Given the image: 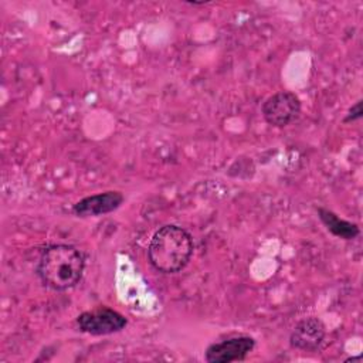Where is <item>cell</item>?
<instances>
[{
  "label": "cell",
  "instance_id": "cell-3",
  "mask_svg": "<svg viewBox=\"0 0 363 363\" xmlns=\"http://www.w3.org/2000/svg\"><path fill=\"white\" fill-rule=\"evenodd\" d=\"M264 121L274 128H285L301 113V99L291 91H279L268 96L261 105Z\"/></svg>",
  "mask_w": 363,
  "mask_h": 363
},
{
  "label": "cell",
  "instance_id": "cell-1",
  "mask_svg": "<svg viewBox=\"0 0 363 363\" xmlns=\"http://www.w3.org/2000/svg\"><path fill=\"white\" fill-rule=\"evenodd\" d=\"M85 271V255L72 244L47 245L37 262L41 284L52 291H68L79 284Z\"/></svg>",
  "mask_w": 363,
  "mask_h": 363
},
{
  "label": "cell",
  "instance_id": "cell-7",
  "mask_svg": "<svg viewBox=\"0 0 363 363\" xmlns=\"http://www.w3.org/2000/svg\"><path fill=\"white\" fill-rule=\"evenodd\" d=\"M123 200H125L123 194L116 190L96 193L77 201L72 206V213L81 218L98 217V216L109 214L118 210L122 206Z\"/></svg>",
  "mask_w": 363,
  "mask_h": 363
},
{
  "label": "cell",
  "instance_id": "cell-2",
  "mask_svg": "<svg viewBox=\"0 0 363 363\" xmlns=\"http://www.w3.org/2000/svg\"><path fill=\"white\" fill-rule=\"evenodd\" d=\"M194 252L191 234L177 224H164L147 245L149 264L160 274H177L190 262Z\"/></svg>",
  "mask_w": 363,
  "mask_h": 363
},
{
  "label": "cell",
  "instance_id": "cell-9",
  "mask_svg": "<svg viewBox=\"0 0 363 363\" xmlns=\"http://www.w3.org/2000/svg\"><path fill=\"white\" fill-rule=\"evenodd\" d=\"M363 116V109H362V99L356 101L347 111L346 116L343 118V122L345 123H350V122H354L357 119H360Z\"/></svg>",
  "mask_w": 363,
  "mask_h": 363
},
{
  "label": "cell",
  "instance_id": "cell-4",
  "mask_svg": "<svg viewBox=\"0 0 363 363\" xmlns=\"http://www.w3.org/2000/svg\"><path fill=\"white\" fill-rule=\"evenodd\" d=\"M128 325V319L118 311L99 306L92 311H85L78 315L77 326L81 332L92 336H104L121 332Z\"/></svg>",
  "mask_w": 363,
  "mask_h": 363
},
{
  "label": "cell",
  "instance_id": "cell-5",
  "mask_svg": "<svg viewBox=\"0 0 363 363\" xmlns=\"http://www.w3.org/2000/svg\"><path fill=\"white\" fill-rule=\"evenodd\" d=\"M255 347V339L248 335L227 337L221 342L208 345L204 360L208 363H233L244 360Z\"/></svg>",
  "mask_w": 363,
  "mask_h": 363
},
{
  "label": "cell",
  "instance_id": "cell-8",
  "mask_svg": "<svg viewBox=\"0 0 363 363\" xmlns=\"http://www.w3.org/2000/svg\"><path fill=\"white\" fill-rule=\"evenodd\" d=\"M316 211H318L319 220L332 235L349 241V240H354L360 234V228L356 223L343 220L336 213L325 207H318Z\"/></svg>",
  "mask_w": 363,
  "mask_h": 363
},
{
  "label": "cell",
  "instance_id": "cell-6",
  "mask_svg": "<svg viewBox=\"0 0 363 363\" xmlns=\"http://www.w3.org/2000/svg\"><path fill=\"white\" fill-rule=\"evenodd\" d=\"M326 339V326L325 323L316 318L309 316L299 320L291 335L289 345L294 349L303 352H318Z\"/></svg>",
  "mask_w": 363,
  "mask_h": 363
}]
</instances>
